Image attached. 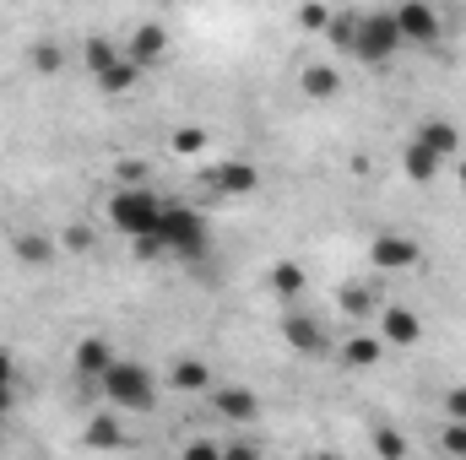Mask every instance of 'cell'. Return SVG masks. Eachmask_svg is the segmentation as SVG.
<instances>
[{
	"instance_id": "cell-1",
	"label": "cell",
	"mask_w": 466,
	"mask_h": 460,
	"mask_svg": "<svg viewBox=\"0 0 466 460\" xmlns=\"http://www.w3.org/2000/svg\"><path fill=\"white\" fill-rule=\"evenodd\" d=\"M82 60H87V76H93V87L98 93H109V98H119V93H130L147 71L119 49L115 38H104V33H93L87 44H82Z\"/></svg>"
},
{
	"instance_id": "cell-2",
	"label": "cell",
	"mask_w": 466,
	"mask_h": 460,
	"mask_svg": "<svg viewBox=\"0 0 466 460\" xmlns=\"http://www.w3.org/2000/svg\"><path fill=\"white\" fill-rule=\"evenodd\" d=\"M98 385H104V401H109L115 412H152V406H157V374H152L147 363L115 357Z\"/></svg>"
},
{
	"instance_id": "cell-3",
	"label": "cell",
	"mask_w": 466,
	"mask_h": 460,
	"mask_svg": "<svg viewBox=\"0 0 466 460\" xmlns=\"http://www.w3.org/2000/svg\"><path fill=\"white\" fill-rule=\"evenodd\" d=\"M157 217H163V195L141 179V185H119L115 195H109V223L115 233L125 238H147V233H157Z\"/></svg>"
},
{
	"instance_id": "cell-4",
	"label": "cell",
	"mask_w": 466,
	"mask_h": 460,
	"mask_svg": "<svg viewBox=\"0 0 466 460\" xmlns=\"http://www.w3.org/2000/svg\"><path fill=\"white\" fill-rule=\"evenodd\" d=\"M157 238H163V249L179 255V260H201V255L212 249V228H207V217H201L196 206H179V201H163Z\"/></svg>"
},
{
	"instance_id": "cell-5",
	"label": "cell",
	"mask_w": 466,
	"mask_h": 460,
	"mask_svg": "<svg viewBox=\"0 0 466 460\" xmlns=\"http://www.w3.org/2000/svg\"><path fill=\"white\" fill-rule=\"evenodd\" d=\"M401 49V27H396V11H363L358 27H352V60L358 65H390Z\"/></svg>"
},
{
	"instance_id": "cell-6",
	"label": "cell",
	"mask_w": 466,
	"mask_h": 460,
	"mask_svg": "<svg viewBox=\"0 0 466 460\" xmlns=\"http://www.w3.org/2000/svg\"><path fill=\"white\" fill-rule=\"evenodd\" d=\"M277 331H282V342L293 346L299 357H326V352H331V331H326V320L309 315V309H288V315L277 320Z\"/></svg>"
},
{
	"instance_id": "cell-7",
	"label": "cell",
	"mask_w": 466,
	"mask_h": 460,
	"mask_svg": "<svg viewBox=\"0 0 466 460\" xmlns=\"http://www.w3.org/2000/svg\"><path fill=\"white\" fill-rule=\"evenodd\" d=\"M396 27H401V44H440L445 38V16L434 0H401Z\"/></svg>"
},
{
	"instance_id": "cell-8",
	"label": "cell",
	"mask_w": 466,
	"mask_h": 460,
	"mask_svg": "<svg viewBox=\"0 0 466 460\" xmlns=\"http://www.w3.org/2000/svg\"><path fill=\"white\" fill-rule=\"evenodd\" d=\"M212 190H218L223 201H249V195L260 190V168H255L249 157H228V163L212 168Z\"/></svg>"
},
{
	"instance_id": "cell-9",
	"label": "cell",
	"mask_w": 466,
	"mask_h": 460,
	"mask_svg": "<svg viewBox=\"0 0 466 460\" xmlns=\"http://www.w3.org/2000/svg\"><path fill=\"white\" fill-rule=\"evenodd\" d=\"M418 238H407V233H380L374 244H369V260H374V271H412L418 265Z\"/></svg>"
},
{
	"instance_id": "cell-10",
	"label": "cell",
	"mask_w": 466,
	"mask_h": 460,
	"mask_svg": "<svg viewBox=\"0 0 466 460\" xmlns=\"http://www.w3.org/2000/svg\"><path fill=\"white\" fill-rule=\"evenodd\" d=\"M125 55H130L141 71H157V65H163V55H168V27H163V22H141V27L130 33Z\"/></svg>"
},
{
	"instance_id": "cell-11",
	"label": "cell",
	"mask_w": 466,
	"mask_h": 460,
	"mask_svg": "<svg viewBox=\"0 0 466 460\" xmlns=\"http://www.w3.org/2000/svg\"><path fill=\"white\" fill-rule=\"evenodd\" d=\"M212 412H218L223 423H255V417H260V395H255L249 385H218V390H212Z\"/></svg>"
},
{
	"instance_id": "cell-12",
	"label": "cell",
	"mask_w": 466,
	"mask_h": 460,
	"mask_svg": "<svg viewBox=\"0 0 466 460\" xmlns=\"http://www.w3.org/2000/svg\"><path fill=\"white\" fill-rule=\"evenodd\" d=\"M115 357H119L115 342H109L104 331H93V336H82V342H76V352H71V368H76L82 379H93V385H98V379H104V368H109Z\"/></svg>"
},
{
	"instance_id": "cell-13",
	"label": "cell",
	"mask_w": 466,
	"mask_h": 460,
	"mask_svg": "<svg viewBox=\"0 0 466 460\" xmlns=\"http://www.w3.org/2000/svg\"><path fill=\"white\" fill-rule=\"evenodd\" d=\"M418 141H423L440 163H456V157L466 152V146H461V125H456V119H440V115L418 125Z\"/></svg>"
},
{
	"instance_id": "cell-14",
	"label": "cell",
	"mask_w": 466,
	"mask_h": 460,
	"mask_svg": "<svg viewBox=\"0 0 466 460\" xmlns=\"http://www.w3.org/2000/svg\"><path fill=\"white\" fill-rule=\"evenodd\" d=\"M380 336L385 346H412L423 336V320H418V309H407V304H390V309H380Z\"/></svg>"
},
{
	"instance_id": "cell-15",
	"label": "cell",
	"mask_w": 466,
	"mask_h": 460,
	"mask_svg": "<svg viewBox=\"0 0 466 460\" xmlns=\"http://www.w3.org/2000/svg\"><path fill=\"white\" fill-rule=\"evenodd\" d=\"M11 255H16L22 265H49V260L60 255V238H49V233H16V238H11Z\"/></svg>"
},
{
	"instance_id": "cell-16",
	"label": "cell",
	"mask_w": 466,
	"mask_h": 460,
	"mask_svg": "<svg viewBox=\"0 0 466 460\" xmlns=\"http://www.w3.org/2000/svg\"><path fill=\"white\" fill-rule=\"evenodd\" d=\"M401 168H407V179H412V185H429V179H434L445 163H440V157H434V152H429L418 135H412V141L401 146Z\"/></svg>"
},
{
	"instance_id": "cell-17",
	"label": "cell",
	"mask_w": 466,
	"mask_h": 460,
	"mask_svg": "<svg viewBox=\"0 0 466 460\" xmlns=\"http://www.w3.org/2000/svg\"><path fill=\"white\" fill-rule=\"evenodd\" d=\"M168 390H212V368L201 363V357H174V368H168Z\"/></svg>"
},
{
	"instance_id": "cell-18",
	"label": "cell",
	"mask_w": 466,
	"mask_h": 460,
	"mask_svg": "<svg viewBox=\"0 0 466 460\" xmlns=\"http://www.w3.org/2000/svg\"><path fill=\"white\" fill-rule=\"evenodd\" d=\"M380 352H385V336H374V331H352L348 342H342V363H348V368H374Z\"/></svg>"
},
{
	"instance_id": "cell-19",
	"label": "cell",
	"mask_w": 466,
	"mask_h": 460,
	"mask_svg": "<svg viewBox=\"0 0 466 460\" xmlns=\"http://www.w3.org/2000/svg\"><path fill=\"white\" fill-rule=\"evenodd\" d=\"M266 287H271L277 298H299V293L309 287V276H304V265H299V260H277V265L266 271Z\"/></svg>"
},
{
	"instance_id": "cell-20",
	"label": "cell",
	"mask_w": 466,
	"mask_h": 460,
	"mask_svg": "<svg viewBox=\"0 0 466 460\" xmlns=\"http://www.w3.org/2000/svg\"><path fill=\"white\" fill-rule=\"evenodd\" d=\"M374 309H380V287H363V282H348L342 287V315H348L352 325H363Z\"/></svg>"
},
{
	"instance_id": "cell-21",
	"label": "cell",
	"mask_w": 466,
	"mask_h": 460,
	"mask_svg": "<svg viewBox=\"0 0 466 460\" xmlns=\"http://www.w3.org/2000/svg\"><path fill=\"white\" fill-rule=\"evenodd\" d=\"M299 87H304V98H337L342 93V76L331 71V65H304V76H299Z\"/></svg>"
},
{
	"instance_id": "cell-22",
	"label": "cell",
	"mask_w": 466,
	"mask_h": 460,
	"mask_svg": "<svg viewBox=\"0 0 466 460\" xmlns=\"http://www.w3.org/2000/svg\"><path fill=\"white\" fill-rule=\"evenodd\" d=\"M60 71H66V49L55 38L33 44V76H60Z\"/></svg>"
},
{
	"instance_id": "cell-23",
	"label": "cell",
	"mask_w": 466,
	"mask_h": 460,
	"mask_svg": "<svg viewBox=\"0 0 466 460\" xmlns=\"http://www.w3.org/2000/svg\"><path fill=\"white\" fill-rule=\"evenodd\" d=\"M82 439H87L93 450H115V445H119V439H125V434H119V423H115V417H93Z\"/></svg>"
},
{
	"instance_id": "cell-24",
	"label": "cell",
	"mask_w": 466,
	"mask_h": 460,
	"mask_svg": "<svg viewBox=\"0 0 466 460\" xmlns=\"http://www.w3.org/2000/svg\"><path fill=\"white\" fill-rule=\"evenodd\" d=\"M326 27H331V5L304 0V5H299V33H326Z\"/></svg>"
},
{
	"instance_id": "cell-25",
	"label": "cell",
	"mask_w": 466,
	"mask_h": 460,
	"mask_svg": "<svg viewBox=\"0 0 466 460\" xmlns=\"http://www.w3.org/2000/svg\"><path fill=\"white\" fill-rule=\"evenodd\" d=\"M374 455H385V460H401V455H407V439H401L396 428H374Z\"/></svg>"
},
{
	"instance_id": "cell-26",
	"label": "cell",
	"mask_w": 466,
	"mask_h": 460,
	"mask_svg": "<svg viewBox=\"0 0 466 460\" xmlns=\"http://www.w3.org/2000/svg\"><path fill=\"white\" fill-rule=\"evenodd\" d=\"M440 450H445V455H461V460H466V423H456V417H445V434H440Z\"/></svg>"
},
{
	"instance_id": "cell-27",
	"label": "cell",
	"mask_w": 466,
	"mask_h": 460,
	"mask_svg": "<svg viewBox=\"0 0 466 460\" xmlns=\"http://www.w3.org/2000/svg\"><path fill=\"white\" fill-rule=\"evenodd\" d=\"M352 27H358V16H331V27H326V38L337 44V49H352Z\"/></svg>"
},
{
	"instance_id": "cell-28",
	"label": "cell",
	"mask_w": 466,
	"mask_h": 460,
	"mask_svg": "<svg viewBox=\"0 0 466 460\" xmlns=\"http://www.w3.org/2000/svg\"><path fill=\"white\" fill-rule=\"evenodd\" d=\"M174 152H185V157L190 152H207V130H196V125L190 130H174Z\"/></svg>"
},
{
	"instance_id": "cell-29",
	"label": "cell",
	"mask_w": 466,
	"mask_h": 460,
	"mask_svg": "<svg viewBox=\"0 0 466 460\" xmlns=\"http://www.w3.org/2000/svg\"><path fill=\"white\" fill-rule=\"evenodd\" d=\"M445 417H456V423H466V385H456V390H445Z\"/></svg>"
},
{
	"instance_id": "cell-30",
	"label": "cell",
	"mask_w": 466,
	"mask_h": 460,
	"mask_svg": "<svg viewBox=\"0 0 466 460\" xmlns=\"http://www.w3.org/2000/svg\"><path fill=\"white\" fill-rule=\"evenodd\" d=\"M60 249L82 255V249H87V228H66V233H60Z\"/></svg>"
},
{
	"instance_id": "cell-31",
	"label": "cell",
	"mask_w": 466,
	"mask_h": 460,
	"mask_svg": "<svg viewBox=\"0 0 466 460\" xmlns=\"http://www.w3.org/2000/svg\"><path fill=\"white\" fill-rule=\"evenodd\" d=\"M0 385H16V352L0 346Z\"/></svg>"
},
{
	"instance_id": "cell-32",
	"label": "cell",
	"mask_w": 466,
	"mask_h": 460,
	"mask_svg": "<svg viewBox=\"0 0 466 460\" xmlns=\"http://www.w3.org/2000/svg\"><path fill=\"white\" fill-rule=\"evenodd\" d=\"M11 406H16V385H0V417H5Z\"/></svg>"
},
{
	"instance_id": "cell-33",
	"label": "cell",
	"mask_w": 466,
	"mask_h": 460,
	"mask_svg": "<svg viewBox=\"0 0 466 460\" xmlns=\"http://www.w3.org/2000/svg\"><path fill=\"white\" fill-rule=\"evenodd\" d=\"M456 179H461V195H466V152L456 157Z\"/></svg>"
}]
</instances>
